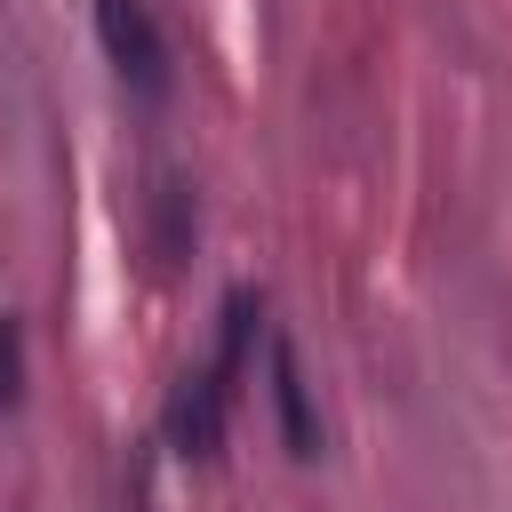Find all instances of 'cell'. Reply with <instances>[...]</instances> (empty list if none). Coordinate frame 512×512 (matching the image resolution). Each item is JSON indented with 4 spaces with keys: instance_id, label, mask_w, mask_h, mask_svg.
Instances as JSON below:
<instances>
[{
    "instance_id": "1",
    "label": "cell",
    "mask_w": 512,
    "mask_h": 512,
    "mask_svg": "<svg viewBox=\"0 0 512 512\" xmlns=\"http://www.w3.org/2000/svg\"><path fill=\"white\" fill-rule=\"evenodd\" d=\"M248 320H256L248 296H232L208 368H184V384H176V400H168V440H176L184 464H216V456H224V424H232V392H240L232 376H240V352H248Z\"/></svg>"
},
{
    "instance_id": "2",
    "label": "cell",
    "mask_w": 512,
    "mask_h": 512,
    "mask_svg": "<svg viewBox=\"0 0 512 512\" xmlns=\"http://www.w3.org/2000/svg\"><path fill=\"white\" fill-rule=\"evenodd\" d=\"M96 40H104V56H112V72H120L128 96H144V104L168 96L176 64H168V40H160V24H152L144 0H96Z\"/></svg>"
},
{
    "instance_id": "3",
    "label": "cell",
    "mask_w": 512,
    "mask_h": 512,
    "mask_svg": "<svg viewBox=\"0 0 512 512\" xmlns=\"http://www.w3.org/2000/svg\"><path fill=\"white\" fill-rule=\"evenodd\" d=\"M272 408H280V440L296 464L320 456V424H312V400H304V376H296V352L272 336Z\"/></svg>"
},
{
    "instance_id": "4",
    "label": "cell",
    "mask_w": 512,
    "mask_h": 512,
    "mask_svg": "<svg viewBox=\"0 0 512 512\" xmlns=\"http://www.w3.org/2000/svg\"><path fill=\"white\" fill-rule=\"evenodd\" d=\"M16 392H24V328L0 312V408H16Z\"/></svg>"
}]
</instances>
